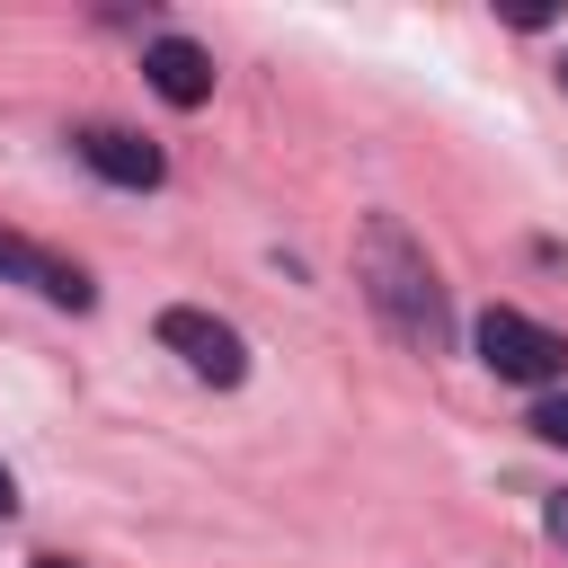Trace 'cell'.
Masks as SVG:
<instances>
[{
  "mask_svg": "<svg viewBox=\"0 0 568 568\" xmlns=\"http://www.w3.org/2000/svg\"><path fill=\"white\" fill-rule=\"evenodd\" d=\"M355 284H364L373 320L408 355H444L453 346V311H444V284H435V257L408 240L399 213H364V231H355Z\"/></svg>",
  "mask_w": 568,
  "mask_h": 568,
  "instance_id": "6da1fadb",
  "label": "cell"
},
{
  "mask_svg": "<svg viewBox=\"0 0 568 568\" xmlns=\"http://www.w3.org/2000/svg\"><path fill=\"white\" fill-rule=\"evenodd\" d=\"M470 346H479V364H488L497 382H524V390H550V382L568 373V337L541 328V320H524V311H506V302L479 311Z\"/></svg>",
  "mask_w": 568,
  "mask_h": 568,
  "instance_id": "7a4b0ae2",
  "label": "cell"
},
{
  "mask_svg": "<svg viewBox=\"0 0 568 568\" xmlns=\"http://www.w3.org/2000/svg\"><path fill=\"white\" fill-rule=\"evenodd\" d=\"M160 346H169V355H186V373H204L213 390H231V382L248 373L240 328H231V320H213V311H195V302H169V311H160Z\"/></svg>",
  "mask_w": 568,
  "mask_h": 568,
  "instance_id": "3957f363",
  "label": "cell"
},
{
  "mask_svg": "<svg viewBox=\"0 0 568 568\" xmlns=\"http://www.w3.org/2000/svg\"><path fill=\"white\" fill-rule=\"evenodd\" d=\"M0 275L27 284V293H44V302H62V311H89V302H98L89 266H71V257H53V248H36V240H18V231H0Z\"/></svg>",
  "mask_w": 568,
  "mask_h": 568,
  "instance_id": "277c9868",
  "label": "cell"
},
{
  "mask_svg": "<svg viewBox=\"0 0 568 568\" xmlns=\"http://www.w3.org/2000/svg\"><path fill=\"white\" fill-rule=\"evenodd\" d=\"M80 160L106 178V186H133V195H151L160 178H169V160H160V142H142V133H124V124H89L80 133Z\"/></svg>",
  "mask_w": 568,
  "mask_h": 568,
  "instance_id": "5b68a950",
  "label": "cell"
},
{
  "mask_svg": "<svg viewBox=\"0 0 568 568\" xmlns=\"http://www.w3.org/2000/svg\"><path fill=\"white\" fill-rule=\"evenodd\" d=\"M142 80H151L169 106H204V98H213V53L186 44V36H151V44H142Z\"/></svg>",
  "mask_w": 568,
  "mask_h": 568,
  "instance_id": "8992f818",
  "label": "cell"
},
{
  "mask_svg": "<svg viewBox=\"0 0 568 568\" xmlns=\"http://www.w3.org/2000/svg\"><path fill=\"white\" fill-rule=\"evenodd\" d=\"M532 435H541V444H568V390H550V399L532 408Z\"/></svg>",
  "mask_w": 568,
  "mask_h": 568,
  "instance_id": "52a82bcc",
  "label": "cell"
},
{
  "mask_svg": "<svg viewBox=\"0 0 568 568\" xmlns=\"http://www.w3.org/2000/svg\"><path fill=\"white\" fill-rule=\"evenodd\" d=\"M541 532H550V541L568 550V497H550V506H541Z\"/></svg>",
  "mask_w": 568,
  "mask_h": 568,
  "instance_id": "ba28073f",
  "label": "cell"
},
{
  "mask_svg": "<svg viewBox=\"0 0 568 568\" xmlns=\"http://www.w3.org/2000/svg\"><path fill=\"white\" fill-rule=\"evenodd\" d=\"M9 515H18V479L0 470V524H9Z\"/></svg>",
  "mask_w": 568,
  "mask_h": 568,
  "instance_id": "9c48e42d",
  "label": "cell"
},
{
  "mask_svg": "<svg viewBox=\"0 0 568 568\" xmlns=\"http://www.w3.org/2000/svg\"><path fill=\"white\" fill-rule=\"evenodd\" d=\"M36 568H71V559H36Z\"/></svg>",
  "mask_w": 568,
  "mask_h": 568,
  "instance_id": "30bf717a",
  "label": "cell"
},
{
  "mask_svg": "<svg viewBox=\"0 0 568 568\" xmlns=\"http://www.w3.org/2000/svg\"><path fill=\"white\" fill-rule=\"evenodd\" d=\"M559 89H568V53H559Z\"/></svg>",
  "mask_w": 568,
  "mask_h": 568,
  "instance_id": "8fae6325",
  "label": "cell"
}]
</instances>
